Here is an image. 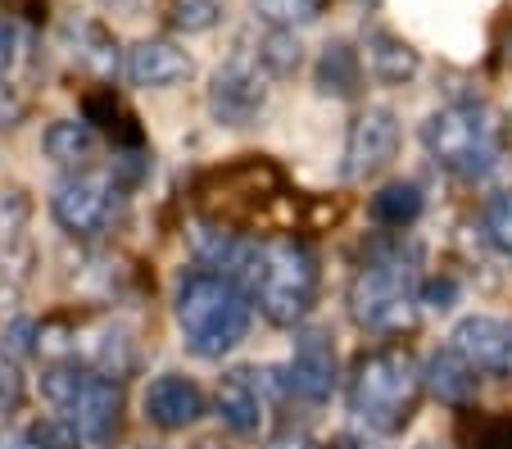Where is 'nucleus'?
<instances>
[{"mask_svg": "<svg viewBox=\"0 0 512 449\" xmlns=\"http://www.w3.org/2000/svg\"><path fill=\"white\" fill-rule=\"evenodd\" d=\"M422 245L404 241H377L368 259L349 277V318L372 336H404L422 313Z\"/></svg>", "mask_w": 512, "mask_h": 449, "instance_id": "f257e3e1", "label": "nucleus"}, {"mask_svg": "<svg viewBox=\"0 0 512 449\" xmlns=\"http://www.w3.org/2000/svg\"><path fill=\"white\" fill-rule=\"evenodd\" d=\"M426 395V372L408 345H372L349 363L345 404L372 436H404Z\"/></svg>", "mask_w": 512, "mask_h": 449, "instance_id": "f03ea898", "label": "nucleus"}, {"mask_svg": "<svg viewBox=\"0 0 512 449\" xmlns=\"http://www.w3.org/2000/svg\"><path fill=\"white\" fill-rule=\"evenodd\" d=\"M236 282L250 291L254 309L272 327H300L318 304L322 259L300 236H263V241H250Z\"/></svg>", "mask_w": 512, "mask_h": 449, "instance_id": "7ed1b4c3", "label": "nucleus"}, {"mask_svg": "<svg viewBox=\"0 0 512 449\" xmlns=\"http://www.w3.org/2000/svg\"><path fill=\"white\" fill-rule=\"evenodd\" d=\"M173 318L195 359H223L250 336L254 300L236 277L218 268H186L173 291Z\"/></svg>", "mask_w": 512, "mask_h": 449, "instance_id": "20e7f679", "label": "nucleus"}, {"mask_svg": "<svg viewBox=\"0 0 512 449\" xmlns=\"http://www.w3.org/2000/svg\"><path fill=\"white\" fill-rule=\"evenodd\" d=\"M41 395L55 409V418L68 422L87 445H114L118 427H123V381L78 359H59L41 372Z\"/></svg>", "mask_w": 512, "mask_h": 449, "instance_id": "39448f33", "label": "nucleus"}, {"mask_svg": "<svg viewBox=\"0 0 512 449\" xmlns=\"http://www.w3.org/2000/svg\"><path fill=\"white\" fill-rule=\"evenodd\" d=\"M422 146L435 164L454 177H485L503 155V127L499 114L481 100H449L422 123Z\"/></svg>", "mask_w": 512, "mask_h": 449, "instance_id": "423d86ee", "label": "nucleus"}, {"mask_svg": "<svg viewBox=\"0 0 512 449\" xmlns=\"http://www.w3.org/2000/svg\"><path fill=\"white\" fill-rule=\"evenodd\" d=\"M118 200H123V186L114 182V173H100V168H73L68 177L55 182V196H50V218L64 227L68 236H100L118 214Z\"/></svg>", "mask_w": 512, "mask_h": 449, "instance_id": "0eeeda50", "label": "nucleus"}, {"mask_svg": "<svg viewBox=\"0 0 512 449\" xmlns=\"http://www.w3.org/2000/svg\"><path fill=\"white\" fill-rule=\"evenodd\" d=\"M268 82L272 73L259 64V55L245 41H236L227 64H218L209 82V114L223 127H250L268 105Z\"/></svg>", "mask_w": 512, "mask_h": 449, "instance_id": "6e6552de", "label": "nucleus"}, {"mask_svg": "<svg viewBox=\"0 0 512 449\" xmlns=\"http://www.w3.org/2000/svg\"><path fill=\"white\" fill-rule=\"evenodd\" d=\"M399 141H404V127H399V114L390 105L358 109L345 132V164H340V177H345V182H372V177H381L395 164Z\"/></svg>", "mask_w": 512, "mask_h": 449, "instance_id": "1a4fd4ad", "label": "nucleus"}, {"mask_svg": "<svg viewBox=\"0 0 512 449\" xmlns=\"http://www.w3.org/2000/svg\"><path fill=\"white\" fill-rule=\"evenodd\" d=\"M281 386H286L290 400L300 404H327L340 386V363H336V345L327 332H304L295 341L281 372Z\"/></svg>", "mask_w": 512, "mask_h": 449, "instance_id": "9d476101", "label": "nucleus"}, {"mask_svg": "<svg viewBox=\"0 0 512 449\" xmlns=\"http://www.w3.org/2000/svg\"><path fill=\"white\" fill-rule=\"evenodd\" d=\"M449 345L485 377H512V318L499 313H467L458 318Z\"/></svg>", "mask_w": 512, "mask_h": 449, "instance_id": "9b49d317", "label": "nucleus"}, {"mask_svg": "<svg viewBox=\"0 0 512 449\" xmlns=\"http://www.w3.org/2000/svg\"><path fill=\"white\" fill-rule=\"evenodd\" d=\"M141 413L159 431H191L209 413V400H204L195 377H186V372H159L141 395Z\"/></svg>", "mask_w": 512, "mask_h": 449, "instance_id": "f8f14e48", "label": "nucleus"}, {"mask_svg": "<svg viewBox=\"0 0 512 449\" xmlns=\"http://www.w3.org/2000/svg\"><path fill=\"white\" fill-rule=\"evenodd\" d=\"M191 55L182 46L164 37H145L136 46L123 50V78L132 87H145V91H164V87H177V82L191 78Z\"/></svg>", "mask_w": 512, "mask_h": 449, "instance_id": "ddd939ff", "label": "nucleus"}, {"mask_svg": "<svg viewBox=\"0 0 512 449\" xmlns=\"http://www.w3.org/2000/svg\"><path fill=\"white\" fill-rule=\"evenodd\" d=\"M358 55H363L368 78L381 82V87H404V82H413L422 73V50L390 28H363Z\"/></svg>", "mask_w": 512, "mask_h": 449, "instance_id": "4468645a", "label": "nucleus"}, {"mask_svg": "<svg viewBox=\"0 0 512 449\" xmlns=\"http://www.w3.org/2000/svg\"><path fill=\"white\" fill-rule=\"evenodd\" d=\"M213 409H218V422H223L232 436H259L263 418H268V404H263V391L254 381V368H232L223 381H218V395H213Z\"/></svg>", "mask_w": 512, "mask_h": 449, "instance_id": "2eb2a0df", "label": "nucleus"}, {"mask_svg": "<svg viewBox=\"0 0 512 449\" xmlns=\"http://www.w3.org/2000/svg\"><path fill=\"white\" fill-rule=\"evenodd\" d=\"M422 372H426V391L440 404H472L476 391H481V372H476L454 345H440V350L426 354Z\"/></svg>", "mask_w": 512, "mask_h": 449, "instance_id": "dca6fc26", "label": "nucleus"}, {"mask_svg": "<svg viewBox=\"0 0 512 449\" xmlns=\"http://www.w3.org/2000/svg\"><path fill=\"white\" fill-rule=\"evenodd\" d=\"M59 41H64L68 55L78 59L87 73H96V78H109L114 69H123V55H118L114 37H109L96 19H68L64 28H59Z\"/></svg>", "mask_w": 512, "mask_h": 449, "instance_id": "f3484780", "label": "nucleus"}, {"mask_svg": "<svg viewBox=\"0 0 512 449\" xmlns=\"http://www.w3.org/2000/svg\"><path fill=\"white\" fill-rule=\"evenodd\" d=\"M100 146V132L91 127V118H55V123L41 132V150L46 159L64 168H91V155Z\"/></svg>", "mask_w": 512, "mask_h": 449, "instance_id": "a211bd4d", "label": "nucleus"}, {"mask_svg": "<svg viewBox=\"0 0 512 449\" xmlns=\"http://www.w3.org/2000/svg\"><path fill=\"white\" fill-rule=\"evenodd\" d=\"M363 55H358L349 41H331L327 50L318 55V64H313V82H318L322 96H358V87H363Z\"/></svg>", "mask_w": 512, "mask_h": 449, "instance_id": "6ab92c4d", "label": "nucleus"}, {"mask_svg": "<svg viewBox=\"0 0 512 449\" xmlns=\"http://www.w3.org/2000/svg\"><path fill=\"white\" fill-rule=\"evenodd\" d=\"M368 209L381 227H390V232H408V227L422 218L426 196H422V186L417 182H386L377 196H372Z\"/></svg>", "mask_w": 512, "mask_h": 449, "instance_id": "aec40b11", "label": "nucleus"}, {"mask_svg": "<svg viewBox=\"0 0 512 449\" xmlns=\"http://www.w3.org/2000/svg\"><path fill=\"white\" fill-rule=\"evenodd\" d=\"M32 50H37V37L19 19L0 14V82L19 87V73L32 69Z\"/></svg>", "mask_w": 512, "mask_h": 449, "instance_id": "412c9836", "label": "nucleus"}, {"mask_svg": "<svg viewBox=\"0 0 512 449\" xmlns=\"http://www.w3.org/2000/svg\"><path fill=\"white\" fill-rule=\"evenodd\" d=\"M259 55V64L272 73V78H286V73L300 69V37L295 32H281V28H263L259 46H250Z\"/></svg>", "mask_w": 512, "mask_h": 449, "instance_id": "4be33fe9", "label": "nucleus"}, {"mask_svg": "<svg viewBox=\"0 0 512 449\" xmlns=\"http://www.w3.org/2000/svg\"><path fill=\"white\" fill-rule=\"evenodd\" d=\"M32 223V200L23 186H0V250L28 241Z\"/></svg>", "mask_w": 512, "mask_h": 449, "instance_id": "5701e85b", "label": "nucleus"}, {"mask_svg": "<svg viewBox=\"0 0 512 449\" xmlns=\"http://www.w3.org/2000/svg\"><path fill=\"white\" fill-rule=\"evenodd\" d=\"M254 14H259L263 28L295 32V28H304V23L318 19L322 0H254Z\"/></svg>", "mask_w": 512, "mask_h": 449, "instance_id": "b1692460", "label": "nucleus"}, {"mask_svg": "<svg viewBox=\"0 0 512 449\" xmlns=\"http://www.w3.org/2000/svg\"><path fill=\"white\" fill-rule=\"evenodd\" d=\"M481 236L512 259V191H494L481 209Z\"/></svg>", "mask_w": 512, "mask_h": 449, "instance_id": "393cba45", "label": "nucleus"}, {"mask_svg": "<svg viewBox=\"0 0 512 449\" xmlns=\"http://www.w3.org/2000/svg\"><path fill=\"white\" fill-rule=\"evenodd\" d=\"M218 14H223V5H218V0H177V5H173V28L209 32L213 23H218Z\"/></svg>", "mask_w": 512, "mask_h": 449, "instance_id": "a878e982", "label": "nucleus"}, {"mask_svg": "<svg viewBox=\"0 0 512 449\" xmlns=\"http://www.w3.org/2000/svg\"><path fill=\"white\" fill-rule=\"evenodd\" d=\"M23 391H28V381H23L19 359L0 350V413H14V409H19Z\"/></svg>", "mask_w": 512, "mask_h": 449, "instance_id": "bb28decb", "label": "nucleus"}, {"mask_svg": "<svg viewBox=\"0 0 512 449\" xmlns=\"http://www.w3.org/2000/svg\"><path fill=\"white\" fill-rule=\"evenodd\" d=\"M458 300V282L440 277V282H422V309H449Z\"/></svg>", "mask_w": 512, "mask_h": 449, "instance_id": "cd10ccee", "label": "nucleus"}, {"mask_svg": "<svg viewBox=\"0 0 512 449\" xmlns=\"http://www.w3.org/2000/svg\"><path fill=\"white\" fill-rule=\"evenodd\" d=\"M263 449H322V445L304 427H286V431H277V436H272Z\"/></svg>", "mask_w": 512, "mask_h": 449, "instance_id": "c85d7f7f", "label": "nucleus"}, {"mask_svg": "<svg viewBox=\"0 0 512 449\" xmlns=\"http://www.w3.org/2000/svg\"><path fill=\"white\" fill-rule=\"evenodd\" d=\"M19 295H23L19 282H5V277H0V323H5V318H14V304H19Z\"/></svg>", "mask_w": 512, "mask_h": 449, "instance_id": "c756f323", "label": "nucleus"}, {"mask_svg": "<svg viewBox=\"0 0 512 449\" xmlns=\"http://www.w3.org/2000/svg\"><path fill=\"white\" fill-rule=\"evenodd\" d=\"M322 449H381L377 440H368V436H358V431H345V436H336L331 445H322Z\"/></svg>", "mask_w": 512, "mask_h": 449, "instance_id": "7c9ffc66", "label": "nucleus"}, {"mask_svg": "<svg viewBox=\"0 0 512 449\" xmlns=\"http://www.w3.org/2000/svg\"><path fill=\"white\" fill-rule=\"evenodd\" d=\"M0 449H23L19 436H10V431H0Z\"/></svg>", "mask_w": 512, "mask_h": 449, "instance_id": "2f4dec72", "label": "nucleus"}, {"mask_svg": "<svg viewBox=\"0 0 512 449\" xmlns=\"http://www.w3.org/2000/svg\"><path fill=\"white\" fill-rule=\"evenodd\" d=\"M354 5H363V10H372V5H381V0H354Z\"/></svg>", "mask_w": 512, "mask_h": 449, "instance_id": "473e14b6", "label": "nucleus"}]
</instances>
